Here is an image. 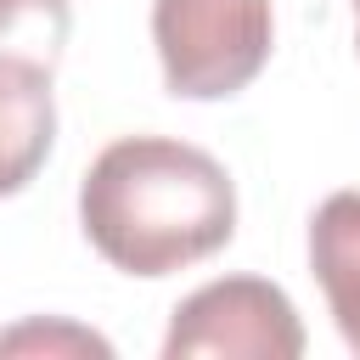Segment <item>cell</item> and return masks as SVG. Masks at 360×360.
Masks as SVG:
<instances>
[{
  "label": "cell",
  "instance_id": "cell-1",
  "mask_svg": "<svg viewBox=\"0 0 360 360\" xmlns=\"http://www.w3.org/2000/svg\"><path fill=\"white\" fill-rule=\"evenodd\" d=\"M79 225L112 270L174 276L231 242L236 186L191 141L124 135L84 169Z\"/></svg>",
  "mask_w": 360,
  "mask_h": 360
},
{
  "label": "cell",
  "instance_id": "cell-2",
  "mask_svg": "<svg viewBox=\"0 0 360 360\" xmlns=\"http://www.w3.org/2000/svg\"><path fill=\"white\" fill-rule=\"evenodd\" d=\"M152 45L169 96L219 101L259 79L276 17L270 0H152Z\"/></svg>",
  "mask_w": 360,
  "mask_h": 360
},
{
  "label": "cell",
  "instance_id": "cell-3",
  "mask_svg": "<svg viewBox=\"0 0 360 360\" xmlns=\"http://www.w3.org/2000/svg\"><path fill=\"white\" fill-rule=\"evenodd\" d=\"M169 360H197V354H225V360H298L304 354V326L292 298L276 281L259 276H225L197 287L163 338Z\"/></svg>",
  "mask_w": 360,
  "mask_h": 360
},
{
  "label": "cell",
  "instance_id": "cell-4",
  "mask_svg": "<svg viewBox=\"0 0 360 360\" xmlns=\"http://www.w3.org/2000/svg\"><path fill=\"white\" fill-rule=\"evenodd\" d=\"M56 141V96H51V62L34 56H0V197L22 191Z\"/></svg>",
  "mask_w": 360,
  "mask_h": 360
},
{
  "label": "cell",
  "instance_id": "cell-5",
  "mask_svg": "<svg viewBox=\"0 0 360 360\" xmlns=\"http://www.w3.org/2000/svg\"><path fill=\"white\" fill-rule=\"evenodd\" d=\"M309 264L343 343L360 354V191H332L309 219Z\"/></svg>",
  "mask_w": 360,
  "mask_h": 360
},
{
  "label": "cell",
  "instance_id": "cell-6",
  "mask_svg": "<svg viewBox=\"0 0 360 360\" xmlns=\"http://www.w3.org/2000/svg\"><path fill=\"white\" fill-rule=\"evenodd\" d=\"M68 28V0H0V56H34L56 68Z\"/></svg>",
  "mask_w": 360,
  "mask_h": 360
},
{
  "label": "cell",
  "instance_id": "cell-7",
  "mask_svg": "<svg viewBox=\"0 0 360 360\" xmlns=\"http://www.w3.org/2000/svg\"><path fill=\"white\" fill-rule=\"evenodd\" d=\"M28 343H79V349H90V354H107V343L96 338V332H73V326H62L56 338L45 332V326H22V332H11V338H0V349H28Z\"/></svg>",
  "mask_w": 360,
  "mask_h": 360
},
{
  "label": "cell",
  "instance_id": "cell-8",
  "mask_svg": "<svg viewBox=\"0 0 360 360\" xmlns=\"http://www.w3.org/2000/svg\"><path fill=\"white\" fill-rule=\"evenodd\" d=\"M354 17H360V0H354Z\"/></svg>",
  "mask_w": 360,
  "mask_h": 360
}]
</instances>
